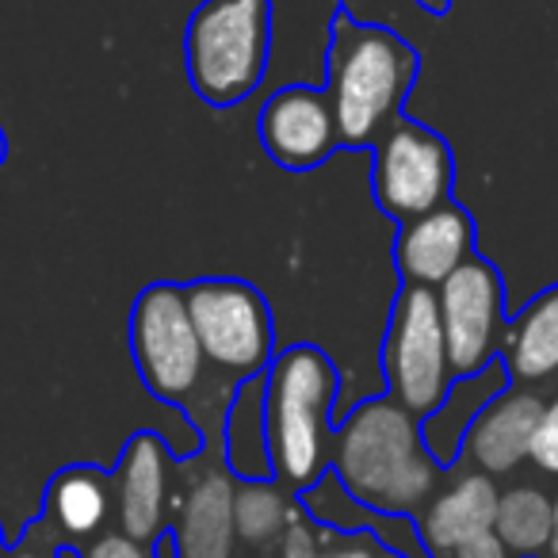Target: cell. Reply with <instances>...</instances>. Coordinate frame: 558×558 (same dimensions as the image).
I'll return each mask as SVG.
<instances>
[{"label":"cell","instance_id":"ac0fdd59","mask_svg":"<svg viewBox=\"0 0 558 558\" xmlns=\"http://www.w3.org/2000/svg\"><path fill=\"white\" fill-rule=\"evenodd\" d=\"M116 497L96 466H65L47 486V527L54 539H96L108 524Z\"/></svg>","mask_w":558,"mask_h":558},{"label":"cell","instance_id":"83f0119b","mask_svg":"<svg viewBox=\"0 0 558 558\" xmlns=\"http://www.w3.org/2000/svg\"><path fill=\"white\" fill-rule=\"evenodd\" d=\"M9 558H54V550L39 547V543H24V547H16Z\"/></svg>","mask_w":558,"mask_h":558},{"label":"cell","instance_id":"2e32d148","mask_svg":"<svg viewBox=\"0 0 558 558\" xmlns=\"http://www.w3.org/2000/svg\"><path fill=\"white\" fill-rule=\"evenodd\" d=\"M501 364L520 387H547L558 379V283L527 299L501 337Z\"/></svg>","mask_w":558,"mask_h":558},{"label":"cell","instance_id":"8992f818","mask_svg":"<svg viewBox=\"0 0 558 558\" xmlns=\"http://www.w3.org/2000/svg\"><path fill=\"white\" fill-rule=\"evenodd\" d=\"M184 295L207 364L233 383L260 379L276 349V326L260 291L245 279H195Z\"/></svg>","mask_w":558,"mask_h":558},{"label":"cell","instance_id":"4316f807","mask_svg":"<svg viewBox=\"0 0 558 558\" xmlns=\"http://www.w3.org/2000/svg\"><path fill=\"white\" fill-rule=\"evenodd\" d=\"M413 4H417V9H425L428 16H448L456 0H413Z\"/></svg>","mask_w":558,"mask_h":558},{"label":"cell","instance_id":"f546056e","mask_svg":"<svg viewBox=\"0 0 558 558\" xmlns=\"http://www.w3.org/2000/svg\"><path fill=\"white\" fill-rule=\"evenodd\" d=\"M543 558H558V489H555V527H550V543Z\"/></svg>","mask_w":558,"mask_h":558},{"label":"cell","instance_id":"d4e9b609","mask_svg":"<svg viewBox=\"0 0 558 558\" xmlns=\"http://www.w3.org/2000/svg\"><path fill=\"white\" fill-rule=\"evenodd\" d=\"M383 543L372 532H333L318 558H379Z\"/></svg>","mask_w":558,"mask_h":558},{"label":"cell","instance_id":"d6986e66","mask_svg":"<svg viewBox=\"0 0 558 558\" xmlns=\"http://www.w3.org/2000/svg\"><path fill=\"white\" fill-rule=\"evenodd\" d=\"M555 527V494L539 482H512L497 497L494 532L512 550V558H543Z\"/></svg>","mask_w":558,"mask_h":558},{"label":"cell","instance_id":"f1b7e54d","mask_svg":"<svg viewBox=\"0 0 558 558\" xmlns=\"http://www.w3.org/2000/svg\"><path fill=\"white\" fill-rule=\"evenodd\" d=\"M154 558H180V555H177V543H172V535H169V532H165L161 539L154 543Z\"/></svg>","mask_w":558,"mask_h":558},{"label":"cell","instance_id":"4fadbf2b","mask_svg":"<svg viewBox=\"0 0 558 558\" xmlns=\"http://www.w3.org/2000/svg\"><path fill=\"white\" fill-rule=\"evenodd\" d=\"M448 471L451 474L440 482V489L413 517L428 558H451L466 539H474L478 532H489L497 517L501 486H497L494 474L478 471V466H466V471L448 466Z\"/></svg>","mask_w":558,"mask_h":558},{"label":"cell","instance_id":"9c48e42d","mask_svg":"<svg viewBox=\"0 0 558 558\" xmlns=\"http://www.w3.org/2000/svg\"><path fill=\"white\" fill-rule=\"evenodd\" d=\"M440 322L448 337V356L459 375H474L501 360L505 337V279L486 256L474 253L463 268H456L440 288Z\"/></svg>","mask_w":558,"mask_h":558},{"label":"cell","instance_id":"ffe728a7","mask_svg":"<svg viewBox=\"0 0 558 558\" xmlns=\"http://www.w3.org/2000/svg\"><path fill=\"white\" fill-rule=\"evenodd\" d=\"M226 466L238 478H271L268 433H264V379H245L226 413Z\"/></svg>","mask_w":558,"mask_h":558},{"label":"cell","instance_id":"cb8c5ba5","mask_svg":"<svg viewBox=\"0 0 558 558\" xmlns=\"http://www.w3.org/2000/svg\"><path fill=\"white\" fill-rule=\"evenodd\" d=\"M77 558H154V547L116 527V532H100L96 539H88V547H81Z\"/></svg>","mask_w":558,"mask_h":558},{"label":"cell","instance_id":"52a82bcc","mask_svg":"<svg viewBox=\"0 0 558 558\" xmlns=\"http://www.w3.org/2000/svg\"><path fill=\"white\" fill-rule=\"evenodd\" d=\"M131 352L142 387L161 402H184L203 387L207 356L180 283H149L131 311Z\"/></svg>","mask_w":558,"mask_h":558},{"label":"cell","instance_id":"277c9868","mask_svg":"<svg viewBox=\"0 0 558 558\" xmlns=\"http://www.w3.org/2000/svg\"><path fill=\"white\" fill-rule=\"evenodd\" d=\"M271 0H203L184 27V70L210 108H238L260 88L271 54Z\"/></svg>","mask_w":558,"mask_h":558},{"label":"cell","instance_id":"44dd1931","mask_svg":"<svg viewBox=\"0 0 558 558\" xmlns=\"http://www.w3.org/2000/svg\"><path fill=\"white\" fill-rule=\"evenodd\" d=\"M299 512L303 505L288 494L279 478H238L233 517H238V539L248 547H276L279 535L288 532Z\"/></svg>","mask_w":558,"mask_h":558},{"label":"cell","instance_id":"3957f363","mask_svg":"<svg viewBox=\"0 0 558 558\" xmlns=\"http://www.w3.org/2000/svg\"><path fill=\"white\" fill-rule=\"evenodd\" d=\"M341 375L314 344H291L264 372V433L271 478L306 494L333 463V405Z\"/></svg>","mask_w":558,"mask_h":558},{"label":"cell","instance_id":"7402d4cb","mask_svg":"<svg viewBox=\"0 0 558 558\" xmlns=\"http://www.w3.org/2000/svg\"><path fill=\"white\" fill-rule=\"evenodd\" d=\"M333 535V527H326L322 520H314L311 512H299L288 524V532L279 535L276 543V558H318L326 539Z\"/></svg>","mask_w":558,"mask_h":558},{"label":"cell","instance_id":"6da1fadb","mask_svg":"<svg viewBox=\"0 0 558 558\" xmlns=\"http://www.w3.org/2000/svg\"><path fill=\"white\" fill-rule=\"evenodd\" d=\"M421 54L410 39L387 24H367L337 4L329 16L326 47V96L333 104L341 149H372L405 116Z\"/></svg>","mask_w":558,"mask_h":558},{"label":"cell","instance_id":"ba28073f","mask_svg":"<svg viewBox=\"0 0 558 558\" xmlns=\"http://www.w3.org/2000/svg\"><path fill=\"white\" fill-rule=\"evenodd\" d=\"M372 192L398 226L444 207L456 187V157L444 134L402 116L372 146Z\"/></svg>","mask_w":558,"mask_h":558},{"label":"cell","instance_id":"484cf974","mask_svg":"<svg viewBox=\"0 0 558 558\" xmlns=\"http://www.w3.org/2000/svg\"><path fill=\"white\" fill-rule=\"evenodd\" d=\"M451 558H512V550L505 547L501 535L489 527V532H478L474 539H466Z\"/></svg>","mask_w":558,"mask_h":558},{"label":"cell","instance_id":"30bf717a","mask_svg":"<svg viewBox=\"0 0 558 558\" xmlns=\"http://www.w3.org/2000/svg\"><path fill=\"white\" fill-rule=\"evenodd\" d=\"M260 146L279 169L288 172H314L341 149L337 116L326 88L288 85L268 96L260 108Z\"/></svg>","mask_w":558,"mask_h":558},{"label":"cell","instance_id":"9a60e30c","mask_svg":"<svg viewBox=\"0 0 558 558\" xmlns=\"http://www.w3.org/2000/svg\"><path fill=\"white\" fill-rule=\"evenodd\" d=\"M238 474L230 466H210L203 471L184 497L172 501V543L180 558H233L238 550Z\"/></svg>","mask_w":558,"mask_h":558},{"label":"cell","instance_id":"7a4b0ae2","mask_svg":"<svg viewBox=\"0 0 558 558\" xmlns=\"http://www.w3.org/2000/svg\"><path fill=\"white\" fill-rule=\"evenodd\" d=\"M329 466L360 505L387 517H417L448 474L428 451L421 417L390 395L360 402L333 428Z\"/></svg>","mask_w":558,"mask_h":558},{"label":"cell","instance_id":"5b68a950","mask_svg":"<svg viewBox=\"0 0 558 558\" xmlns=\"http://www.w3.org/2000/svg\"><path fill=\"white\" fill-rule=\"evenodd\" d=\"M383 375H387V395L421 421L440 410L448 398L456 367L448 356L436 288L402 283L395 295L383 337Z\"/></svg>","mask_w":558,"mask_h":558},{"label":"cell","instance_id":"e0dca14e","mask_svg":"<svg viewBox=\"0 0 558 558\" xmlns=\"http://www.w3.org/2000/svg\"><path fill=\"white\" fill-rule=\"evenodd\" d=\"M509 372H505L501 360H494L489 367L474 375H459L451 383L448 398L440 402V410H433L425 421H421V433H425V444L428 451L436 456L440 466H456L459 456H463V440L471 433L474 417L486 410V402L494 395H501L509 387Z\"/></svg>","mask_w":558,"mask_h":558},{"label":"cell","instance_id":"1f68e13d","mask_svg":"<svg viewBox=\"0 0 558 558\" xmlns=\"http://www.w3.org/2000/svg\"><path fill=\"white\" fill-rule=\"evenodd\" d=\"M379 558H410V555H402V550H395V547H383Z\"/></svg>","mask_w":558,"mask_h":558},{"label":"cell","instance_id":"5bb4252c","mask_svg":"<svg viewBox=\"0 0 558 558\" xmlns=\"http://www.w3.org/2000/svg\"><path fill=\"white\" fill-rule=\"evenodd\" d=\"M474 256V218L448 199L444 207L398 226L395 264L402 283L417 288H440L456 268Z\"/></svg>","mask_w":558,"mask_h":558},{"label":"cell","instance_id":"7c38bea8","mask_svg":"<svg viewBox=\"0 0 558 558\" xmlns=\"http://www.w3.org/2000/svg\"><path fill=\"white\" fill-rule=\"evenodd\" d=\"M169 451L154 433H134L116 471V524L131 539L154 547L165 535L172 509Z\"/></svg>","mask_w":558,"mask_h":558},{"label":"cell","instance_id":"603a6c76","mask_svg":"<svg viewBox=\"0 0 558 558\" xmlns=\"http://www.w3.org/2000/svg\"><path fill=\"white\" fill-rule=\"evenodd\" d=\"M532 466L543 478H558V395L543 405L539 428L532 436Z\"/></svg>","mask_w":558,"mask_h":558},{"label":"cell","instance_id":"8fae6325","mask_svg":"<svg viewBox=\"0 0 558 558\" xmlns=\"http://www.w3.org/2000/svg\"><path fill=\"white\" fill-rule=\"evenodd\" d=\"M543 405H547V398L539 395V387L509 383L474 417L459 463L478 466L494 478H512L520 466L532 463V436L539 428Z\"/></svg>","mask_w":558,"mask_h":558},{"label":"cell","instance_id":"4dcf8cb0","mask_svg":"<svg viewBox=\"0 0 558 558\" xmlns=\"http://www.w3.org/2000/svg\"><path fill=\"white\" fill-rule=\"evenodd\" d=\"M4 157H9V138H4V126H0V165H4Z\"/></svg>","mask_w":558,"mask_h":558}]
</instances>
